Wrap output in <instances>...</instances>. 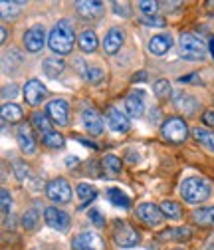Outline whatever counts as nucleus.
Listing matches in <instances>:
<instances>
[{
	"mask_svg": "<svg viewBox=\"0 0 214 250\" xmlns=\"http://www.w3.org/2000/svg\"><path fill=\"white\" fill-rule=\"evenodd\" d=\"M74 40H76V34H74V26L68 22V20H59L48 36V46L54 54L58 56H66L72 52L74 48Z\"/></svg>",
	"mask_w": 214,
	"mask_h": 250,
	"instance_id": "obj_1",
	"label": "nucleus"
},
{
	"mask_svg": "<svg viewBox=\"0 0 214 250\" xmlns=\"http://www.w3.org/2000/svg\"><path fill=\"white\" fill-rule=\"evenodd\" d=\"M180 195L187 203L198 205L210 197V183L202 177H189L180 187Z\"/></svg>",
	"mask_w": 214,
	"mask_h": 250,
	"instance_id": "obj_2",
	"label": "nucleus"
},
{
	"mask_svg": "<svg viewBox=\"0 0 214 250\" xmlns=\"http://www.w3.org/2000/svg\"><path fill=\"white\" fill-rule=\"evenodd\" d=\"M178 46H180V56L182 58H187V60H202L204 54H206V44L202 38H198L196 34L193 32H185V34H180L178 38Z\"/></svg>",
	"mask_w": 214,
	"mask_h": 250,
	"instance_id": "obj_3",
	"label": "nucleus"
},
{
	"mask_svg": "<svg viewBox=\"0 0 214 250\" xmlns=\"http://www.w3.org/2000/svg\"><path fill=\"white\" fill-rule=\"evenodd\" d=\"M46 197H48L50 201L58 203V205H66V203L72 201V187H70V183H68L66 179L58 177V179H54V181L48 183V187H46Z\"/></svg>",
	"mask_w": 214,
	"mask_h": 250,
	"instance_id": "obj_4",
	"label": "nucleus"
},
{
	"mask_svg": "<svg viewBox=\"0 0 214 250\" xmlns=\"http://www.w3.org/2000/svg\"><path fill=\"white\" fill-rule=\"evenodd\" d=\"M113 240L121 248H131V246L139 244V234H137V230L129 223L115 221V225H113Z\"/></svg>",
	"mask_w": 214,
	"mask_h": 250,
	"instance_id": "obj_5",
	"label": "nucleus"
},
{
	"mask_svg": "<svg viewBox=\"0 0 214 250\" xmlns=\"http://www.w3.org/2000/svg\"><path fill=\"white\" fill-rule=\"evenodd\" d=\"M163 135L165 139L173 141V143H180L189 137V127L185 119L180 117H169L165 123H163Z\"/></svg>",
	"mask_w": 214,
	"mask_h": 250,
	"instance_id": "obj_6",
	"label": "nucleus"
},
{
	"mask_svg": "<svg viewBox=\"0 0 214 250\" xmlns=\"http://www.w3.org/2000/svg\"><path fill=\"white\" fill-rule=\"evenodd\" d=\"M44 221L50 229L59 230V232H66L70 229V214L59 210L58 207H48L44 210Z\"/></svg>",
	"mask_w": 214,
	"mask_h": 250,
	"instance_id": "obj_7",
	"label": "nucleus"
},
{
	"mask_svg": "<svg viewBox=\"0 0 214 250\" xmlns=\"http://www.w3.org/2000/svg\"><path fill=\"white\" fill-rule=\"evenodd\" d=\"M74 250H105V242L96 232H81L72 240Z\"/></svg>",
	"mask_w": 214,
	"mask_h": 250,
	"instance_id": "obj_8",
	"label": "nucleus"
},
{
	"mask_svg": "<svg viewBox=\"0 0 214 250\" xmlns=\"http://www.w3.org/2000/svg\"><path fill=\"white\" fill-rule=\"evenodd\" d=\"M46 111H48V117H50L56 125H59V127L68 125V121H70V119H68V117H70V105H68L66 100H52V102L48 104Z\"/></svg>",
	"mask_w": 214,
	"mask_h": 250,
	"instance_id": "obj_9",
	"label": "nucleus"
},
{
	"mask_svg": "<svg viewBox=\"0 0 214 250\" xmlns=\"http://www.w3.org/2000/svg\"><path fill=\"white\" fill-rule=\"evenodd\" d=\"M44 44H46L44 26L36 24V26H32V28L26 30V34H24V46H26L28 52L36 54V52H40V50L44 48Z\"/></svg>",
	"mask_w": 214,
	"mask_h": 250,
	"instance_id": "obj_10",
	"label": "nucleus"
},
{
	"mask_svg": "<svg viewBox=\"0 0 214 250\" xmlns=\"http://www.w3.org/2000/svg\"><path fill=\"white\" fill-rule=\"evenodd\" d=\"M81 121H83V127L89 135H101L103 133V119L99 117V113L94 109V107H89L85 105L83 111H81Z\"/></svg>",
	"mask_w": 214,
	"mask_h": 250,
	"instance_id": "obj_11",
	"label": "nucleus"
},
{
	"mask_svg": "<svg viewBox=\"0 0 214 250\" xmlns=\"http://www.w3.org/2000/svg\"><path fill=\"white\" fill-rule=\"evenodd\" d=\"M137 216L141 218L145 225H149V227H157V225L163 221V216H165V214H163L161 207L153 205V203H143V205L137 207Z\"/></svg>",
	"mask_w": 214,
	"mask_h": 250,
	"instance_id": "obj_12",
	"label": "nucleus"
},
{
	"mask_svg": "<svg viewBox=\"0 0 214 250\" xmlns=\"http://www.w3.org/2000/svg\"><path fill=\"white\" fill-rule=\"evenodd\" d=\"M44 96H46V87H44V83L40 80H28L26 82V85H24V98H26V102L32 107H36L44 100Z\"/></svg>",
	"mask_w": 214,
	"mask_h": 250,
	"instance_id": "obj_13",
	"label": "nucleus"
},
{
	"mask_svg": "<svg viewBox=\"0 0 214 250\" xmlns=\"http://www.w3.org/2000/svg\"><path fill=\"white\" fill-rule=\"evenodd\" d=\"M105 121L115 133H127L129 131V117H125L117 107H107Z\"/></svg>",
	"mask_w": 214,
	"mask_h": 250,
	"instance_id": "obj_14",
	"label": "nucleus"
},
{
	"mask_svg": "<svg viewBox=\"0 0 214 250\" xmlns=\"http://www.w3.org/2000/svg\"><path fill=\"white\" fill-rule=\"evenodd\" d=\"M16 141H18L20 149H22L24 153H28V155H32V153L36 151L34 135H32V131H30V125H26V123H22L20 127H18V131H16Z\"/></svg>",
	"mask_w": 214,
	"mask_h": 250,
	"instance_id": "obj_15",
	"label": "nucleus"
},
{
	"mask_svg": "<svg viewBox=\"0 0 214 250\" xmlns=\"http://www.w3.org/2000/svg\"><path fill=\"white\" fill-rule=\"evenodd\" d=\"M123 46V32L119 28H111L109 32L105 34V40H103V50L107 56H113L119 52V48Z\"/></svg>",
	"mask_w": 214,
	"mask_h": 250,
	"instance_id": "obj_16",
	"label": "nucleus"
},
{
	"mask_svg": "<svg viewBox=\"0 0 214 250\" xmlns=\"http://www.w3.org/2000/svg\"><path fill=\"white\" fill-rule=\"evenodd\" d=\"M173 100H175V107L180 113L193 115L196 111V100L193 96H189V93H185V91H176L175 96H173Z\"/></svg>",
	"mask_w": 214,
	"mask_h": 250,
	"instance_id": "obj_17",
	"label": "nucleus"
},
{
	"mask_svg": "<svg viewBox=\"0 0 214 250\" xmlns=\"http://www.w3.org/2000/svg\"><path fill=\"white\" fill-rule=\"evenodd\" d=\"M173 46V38L169 34H157L149 40V52L153 56H165Z\"/></svg>",
	"mask_w": 214,
	"mask_h": 250,
	"instance_id": "obj_18",
	"label": "nucleus"
},
{
	"mask_svg": "<svg viewBox=\"0 0 214 250\" xmlns=\"http://www.w3.org/2000/svg\"><path fill=\"white\" fill-rule=\"evenodd\" d=\"M125 111L129 117H141L145 111V104H143V96L141 93H131L125 98Z\"/></svg>",
	"mask_w": 214,
	"mask_h": 250,
	"instance_id": "obj_19",
	"label": "nucleus"
},
{
	"mask_svg": "<svg viewBox=\"0 0 214 250\" xmlns=\"http://www.w3.org/2000/svg\"><path fill=\"white\" fill-rule=\"evenodd\" d=\"M42 68H44V74H46L48 78H58V76H62V72H64L66 64H64V60H62V58H58V56H50V58H46V60H44Z\"/></svg>",
	"mask_w": 214,
	"mask_h": 250,
	"instance_id": "obj_20",
	"label": "nucleus"
},
{
	"mask_svg": "<svg viewBox=\"0 0 214 250\" xmlns=\"http://www.w3.org/2000/svg\"><path fill=\"white\" fill-rule=\"evenodd\" d=\"M78 44H79L81 52H85V54L96 52V50H97V46H99L97 36H96L94 30H83V32L79 34V38H78Z\"/></svg>",
	"mask_w": 214,
	"mask_h": 250,
	"instance_id": "obj_21",
	"label": "nucleus"
},
{
	"mask_svg": "<svg viewBox=\"0 0 214 250\" xmlns=\"http://www.w3.org/2000/svg\"><path fill=\"white\" fill-rule=\"evenodd\" d=\"M76 10L81 16H99L103 12V2H96V0H89V2H76Z\"/></svg>",
	"mask_w": 214,
	"mask_h": 250,
	"instance_id": "obj_22",
	"label": "nucleus"
},
{
	"mask_svg": "<svg viewBox=\"0 0 214 250\" xmlns=\"http://www.w3.org/2000/svg\"><path fill=\"white\" fill-rule=\"evenodd\" d=\"M193 137H195L200 145H204L208 151H214V131L202 129V127H195V129H193Z\"/></svg>",
	"mask_w": 214,
	"mask_h": 250,
	"instance_id": "obj_23",
	"label": "nucleus"
},
{
	"mask_svg": "<svg viewBox=\"0 0 214 250\" xmlns=\"http://www.w3.org/2000/svg\"><path fill=\"white\" fill-rule=\"evenodd\" d=\"M107 199H109L111 205H115V207H119V208H129V207H131L129 197H127L123 191H119V189H109V191H107Z\"/></svg>",
	"mask_w": 214,
	"mask_h": 250,
	"instance_id": "obj_24",
	"label": "nucleus"
},
{
	"mask_svg": "<svg viewBox=\"0 0 214 250\" xmlns=\"http://www.w3.org/2000/svg\"><path fill=\"white\" fill-rule=\"evenodd\" d=\"M193 236L189 227H178V229H169L159 234V238H173V240H189Z\"/></svg>",
	"mask_w": 214,
	"mask_h": 250,
	"instance_id": "obj_25",
	"label": "nucleus"
},
{
	"mask_svg": "<svg viewBox=\"0 0 214 250\" xmlns=\"http://www.w3.org/2000/svg\"><path fill=\"white\" fill-rule=\"evenodd\" d=\"M195 221L204 227H214V207H204L195 210Z\"/></svg>",
	"mask_w": 214,
	"mask_h": 250,
	"instance_id": "obj_26",
	"label": "nucleus"
},
{
	"mask_svg": "<svg viewBox=\"0 0 214 250\" xmlns=\"http://www.w3.org/2000/svg\"><path fill=\"white\" fill-rule=\"evenodd\" d=\"M161 210H163V214L167 218H171V221H178V218L182 216V207L178 203H175V201H165L161 205Z\"/></svg>",
	"mask_w": 214,
	"mask_h": 250,
	"instance_id": "obj_27",
	"label": "nucleus"
},
{
	"mask_svg": "<svg viewBox=\"0 0 214 250\" xmlns=\"http://www.w3.org/2000/svg\"><path fill=\"white\" fill-rule=\"evenodd\" d=\"M2 119L10 123H18L22 119V109L16 104H4L2 105Z\"/></svg>",
	"mask_w": 214,
	"mask_h": 250,
	"instance_id": "obj_28",
	"label": "nucleus"
},
{
	"mask_svg": "<svg viewBox=\"0 0 214 250\" xmlns=\"http://www.w3.org/2000/svg\"><path fill=\"white\" fill-rule=\"evenodd\" d=\"M42 143L46 145V147H52V149H58V147H64V137H62V133H58V131H48V133H44L42 135Z\"/></svg>",
	"mask_w": 214,
	"mask_h": 250,
	"instance_id": "obj_29",
	"label": "nucleus"
},
{
	"mask_svg": "<svg viewBox=\"0 0 214 250\" xmlns=\"http://www.w3.org/2000/svg\"><path fill=\"white\" fill-rule=\"evenodd\" d=\"M22 10V2H8V0H2L0 2V14H2V18H14L18 12Z\"/></svg>",
	"mask_w": 214,
	"mask_h": 250,
	"instance_id": "obj_30",
	"label": "nucleus"
},
{
	"mask_svg": "<svg viewBox=\"0 0 214 250\" xmlns=\"http://www.w3.org/2000/svg\"><path fill=\"white\" fill-rule=\"evenodd\" d=\"M32 123H34V127L44 135V133H48V131H52V125H50V119L44 115V113H40V111H36L34 115H32Z\"/></svg>",
	"mask_w": 214,
	"mask_h": 250,
	"instance_id": "obj_31",
	"label": "nucleus"
},
{
	"mask_svg": "<svg viewBox=\"0 0 214 250\" xmlns=\"http://www.w3.org/2000/svg\"><path fill=\"white\" fill-rule=\"evenodd\" d=\"M76 191H78V197H79L83 203H87V201H94V199L97 197V191H96L91 185H85V183H79Z\"/></svg>",
	"mask_w": 214,
	"mask_h": 250,
	"instance_id": "obj_32",
	"label": "nucleus"
},
{
	"mask_svg": "<svg viewBox=\"0 0 214 250\" xmlns=\"http://www.w3.org/2000/svg\"><path fill=\"white\" fill-rule=\"evenodd\" d=\"M153 89H155V96L159 98V100H165V98H169L171 96V82L169 80H159V82H155V85H153Z\"/></svg>",
	"mask_w": 214,
	"mask_h": 250,
	"instance_id": "obj_33",
	"label": "nucleus"
},
{
	"mask_svg": "<svg viewBox=\"0 0 214 250\" xmlns=\"http://www.w3.org/2000/svg\"><path fill=\"white\" fill-rule=\"evenodd\" d=\"M38 221H40V214L36 210H26L24 216H22V225L28 230H34L38 227Z\"/></svg>",
	"mask_w": 214,
	"mask_h": 250,
	"instance_id": "obj_34",
	"label": "nucleus"
},
{
	"mask_svg": "<svg viewBox=\"0 0 214 250\" xmlns=\"http://www.w3.org/2000/svg\"><path fill=\"white\" fill-rule=\"evenodd\" d=\"M83 76H85V80L89 83H101V80L105 78V74H103L101 68H85Z\"/></svg>",
	"mask_w": 214,
	"mask_h": 250,
	"instance_id": "obj_35",
	"label": "nucleus"
},
{
	"mask_svg": "<svg viewBox=\"0 0 214 250\" xmlns=\"http://www.w3.org/2000/svg\"><path fill=\"white\" fill-rule=\"evenodd\" d=\"M101 163H103V169H107L111 173H119L121 171V161H119V157H115V155H105Z\"/></svg>",
	"mask_w": 214,
	"mask_h": 250,
	"instance_id": "obj_36",
	"label": "nucleus"
},
{
	"mask_svg": "<svg viewBox=\"0 0 214 250\" xmlns=\"http://www.w3.org/2000/svg\"><path fill=\"white\" fill-rule=\"evenodd\" d=\"M137 6L147 16H155L159 10V2H151V0H141V2H137Z\"/></svg>",
	"mask_w": 214,
	"mask_h": 250,
	"instance_id": "obj_37",
	"label": "nucleus"
},
{
	"mask_svg": "<svg viewBox=\"0 0 214 250\" xmlns=\"http://www.w3.org/2000/svg\"><path fill=\"white\" fill-rule=\"evenodd\" d=\"M0 203H2V216L6 218L10 214V208H12V199H10L8 189H2V193H0Z\"/></svg>",
	"mask_w": 214,
	"mask_h": 250,
	"instance_id": "obj_38",
	"label": "nucleus"
},
{
	"mask_svg": "<svg viewBox=\"0 0 214 250\" xmlns=\"http://www.w3.org/2000/svg\"><path fill=\"white\" fill-rule=\"evenodd\" d=\"M113 12L119 14V16H123V18H129L131 16V6L129 4H121V2H113Z\"/></svg>",
	"mask_w": 214,
	"mask_h": 250,
	"instance_id": "obj_39",
	"label": "nucleus"
},
{
	"mask_svg": "<svg viewBox=\"0 0 214 250\" xmlns=\"http://www.w3.org/2000/svg\"><path fill=\"white\" fill-rule=\"evenodd\" d=\"M14 173H16V177L20 179V181H26V177H28V167L22 163V161H14Z\"/></svg>",
	"mask_w": 214,
	"mask_h": 250,
	"instance_id": "obj_40",
	"label": "nucleus"
},
{
	"mask_svg": "<svg viewBox=\"0 0 214 250\" xmlns=\"http://www.w3.org/2000/svg\"><path fill=\"white\" fill-rule=\"evenodd\" d=\"M89 218H91V223H94L96 227H103V225H105V218H103L101 212L96 210V208H94V210H89Z\"/></svg>",
	"mask_w": 214,
	"mask_h": 250,
	"instance_id": "obj_41",
	"label": "nucleus"
},
{
	"mask_svg": "<svg viewBox=\"0 0 214 250\" xmlns=\"http://www.w3.org/2000/svg\"><path fill=\"white\" fill-rule=\"evenodd\" d=\"M143 22L147 26H157V28L165 26V18H161V16H147V18H143Z\"/></svg>",
	"mask_w": 214,
	"mask_h": 250,
	"instance_id": "obj_42",
	"label": "nucleus"
},
{
	"mask_svg": "<svg viewBox=\"0 0 214 250\" xmlns=\"http://www.w3.org/2000/svg\"><path fill=\"white\" fill-rule=\"evenodd\" d=\"M16 93H18V87H16L14 83L2 87V98H4V100H8V98H16Z\"/></svg>",
	"mask_w": 214,
	"mask_h": 250,
	"instance_id": "obj_43",
	"label": "nucleus"
},
{
	"mask_svg": "<svg viewBox=\"0 0 214 250\" xmlns=\"http://www.w3.org/2000/svg\"><path fill=\"white\" fill-rule=\"evenodd\" d=\"M202 121L206 125H210V127H214V109H206L204 115H202Z\"/></svg>",
	"mask_w": 214,
	"mask_h": 250,
	"instance_id": "obj_44",
	"label": "nucleus"
},
{
	"mask_svg": "<svg viewBox=\"0 0 214 250\" xmlns=\"http://www.w3.org/2000/svg\"><path fill=\"white\" fill-rule=\"evenodd\" d=\"M147 80V72H139L133 76V82H145Z\"/></svg>",
	"mask_w": 214,
	"mask_h": 250,
	"instance_id": "obj_45",
	"label": "nucleus"
},
{
	"mask_svg": "<svg viewBox=\"0 0 214 250\" xmlns=\"http://www.w3.org/2000/svg\"><path fill=\"white\" fill-rule=\"evenodd\" d=\"M78 163H79L78 157H68V159H66V165H68V167H76Z\"/></svg>",
	"mask_w": 214,
	"mask_h": 250,
	"instance_id": "obj_46",
	"label": "nucleus"
},
{
	"mask_svg": "<svg viewBox=\"0 0 214 250\" xmlns=\"http://www.w3.org/2000/svg\"><path fill=\"white\" fill-rule=\"evenodd\" d=\"M78 141H79V143H83V145H89L91 149H97V145H96V143H91V141H87V139H78Z\"/></svg>",
	"mask_w": 214,
	"mask_h": 250,
	"instance_id": "obj_47",
	"label": "nucleus"
},
{
	"mask_svg": "<svg viewBox=\"0 0 214 250\" xmlns=\"http://www.w3.org/2000/svg\"><path fill=\"white\" fill-rule=\"evenodd\" d=\"M0 42H6V30H0Z\"/></svg>",
	"mask_w": 214,
	"mask_h": 250,
	"instance_id": "obj_48",
	"label": "nucleus"
},
{
	"mask_svg": "<svg viewBox=\"0 0 214 250\" xmlns=\"http://www.w3.org/2000/svg\"><path fill=\"white\" fill-rule=\"evenodd\" d=\"M175 250H180V248H175Z\"/></svg>",
	"mask_w": 214,
	"mask_h": 250,
	"instance_id": "obj_49",
	"label": "nucleus"
}]
</instances>
